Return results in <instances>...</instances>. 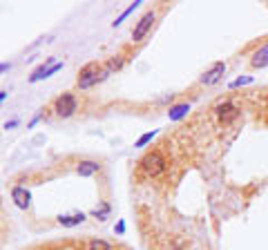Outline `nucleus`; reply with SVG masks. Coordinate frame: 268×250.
<instances>
[{
    "mask_svg": "<svg viewBox=\"0 0 268 250\" xmlns=\"http://www.w3.org/2000/svg\"><path fill=\"white\" fill-rule=\"evenodd\" d=\"M108 74H110L108 67H100L98 62H90V65L85 67V70L80 72V76H78V88L80 90L92 88V85H96L98 80H103Z\"/></svg>",
    "mask_w": 268,
    "mask_h": 250,
    "instance_id": "nucleus-1",
    "label": "nucleus"
},
{
    "mask_svg": "<svg viewBox=\"0 0 268 250\" xmlns=\"http://www.w3.org/2000/svg\"><path fill=\"white\" fill-rule=\"evenodd\" d=\"M54 108H56V114H60V116H70V114H74V110H76V98L72 94H65L56 100Z\"/></svg>",
    "mask_w": 268,
    "mask_h": 250,
    "instance_id": "nucleus-2",
    "label": "nucleus"
},
{
    "mask_svg": "<svg viewBox=\"0 0 268 250\" xmlns=\"http://www.w3.org/2000/svg\"><path fill=\"white\" fill-rule=\"evenodd\" d=\"M152 22H154V12H148L146 16L141 18V22H138V25H136V30L132 32V40H136V42L141 40V38L148 34V30H150V27H152Z\"/></svg>",
    "mask_w": 268,
    "mask_h": 250,
    "instance_id": "nucleus-3",
    "label": "nucleus"
},
{
    "mask_svg": "<svg viewBox=\"0 0 268 250\" xmlns=\"http://www.w3.org/2000/svg\"><path fill=\"white\" fill-rule=\"evenodd\" d=\"M222 72H224V65H222V62H217V65L208 72V76H204L201 80H204V83H212V80H217L219 76H222Z\"/></svg>",
    "mask_w": 268,
    "mask_h": 250,
    "instance_id": "nucleus-4",
    "label": "nucleus"
},
{
    "mask_svg": "<svg viewBox=\"0 0 268 250\" xmlns=\"http://www.w3.org/2000/svg\"><path fill=\"white\" fill-rule=\"evenodd\" d=\"M252 65L255 67H264V65H268V45L264 47V50H260L255 54V58H252Z\"/></svg>",
    "mask_w": 268,
    "mask_h": 250,
    "instance_id": "nucleus-5",
    "label": "nucleus"
},
{
    "mask_svg": "<svg viewBox=\"0 0 268 250\" xmlns=\"http://www.w3.org/2000/svg\"><path fill=\"white\" fill-rule=\"evenodd\" d=\"M94 170H98V163H92V161H88L85 166H80V168H78L80 174H92Z\"/></svg>",
    "mask_w": 268,
    "mask_h": 250,
    "instance_id": "nucleus-6",
    "label": "nucleus"
}]
</instances>
